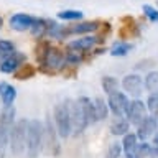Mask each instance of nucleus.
Listing matches in <instances>:
<instances>
[{
    "mask_svg": "<svg viewBox=\"0 0 158 158\" xmlns=\"http://www.w3.org/2000/svg\"><path fill=\"white\" fill-rule=\"evenodd\" d=\"M36 58L38 63L43 69H46L49 73L59 71L66 66L64 63V53L56 46H51L48 41L44 40H40L38 46H36Z\"/></svg>",
    "mask_w": 158,
    "mask_h": 158,
    "instance_id": "f257e3e1",
    "label": "nucleus"
},
{
    "mask_svg": "<svg viewBox=\"0 0 158 158\" xmlns=\"http://www.w3.org/2000/svg\"><path fill=\"white\" fill-rule=\"evenodd\" d=\"M27 128L28 118H17L10 128L8 148L13 158H22L27 155Z\"/></svg>",
    "mask_w": 158,
    "mask_h": 158,
    "instance_id": "f03ea898",
    "label": "nucleus"
},
{
    "mask_svg": "<svg viewBox=\"0 0 158 158\" xmlns=\"http://www.w3.org/2000/svg\"><path fill=\"white\" fill-rule=\"evenodd\" d=\"M43 153V122L30 118L27 128V156L38 158Z\"/></svg>",
    "mask_w": 158,
    "mask_h": 158,
    "instance_id": "7ed1b4c3",
    "label": "nucleus"
},
{
    "mask_svg": "<svg viewBox=\"0 0 158 158\" xmlns=\"http://www.w3.org/2000/svg\"><path fill=\"white\" fill-rule=\"evenodd\" d=\"M69 101L59 102L53 109V122L58 130L59 138H69L73 137V123H71V107H69Z\"/></svg>",
    "mask_w": 158,
    "mask_h": 158,
    "instance_id": "20e7f679",
    "label": "nucleus"
},
{
    "mask_svg": "<svg viewBox=\"0 0 158 158\" xmlns=\"http://www.w3.org/2000/svg\"><path fill=\"white\" fill-rule=\"evenodd\" d=\"M17 120V109L15 106H3L0 110V158H5L8 148L10 128Z\"/></svg>",
    "mask_w": 158,
    "mask_h": 158,
    "instance_id": "39448f33",
    "label": "nucleus"
},
{
    "mask_svg": "<svg viewBox=\"0 0 158 158\" xmlns=\"http://www.w3.org/2000/svg\"><path fill=\"white\" fill-rule=\"evenodd\" d=\"M59 135L54 127V122L51 117H46L43 122V153L48 156H56L61 152V145H59Z\"/></svg>",
    "mask_w": 158,
    "mask_h": 158,
    "instance_id": "423d86ee",
    "label": "nucleus"
},
{
    "mask_svg": "<svg viewBox=\"0 0 158 158\" xmlns=\"http://www.w3.org/2000/svg\"><path fill=\"white\" fill-rule=\"evenodd\" d=\"M69 107H71V123H73V137H79L81 133L86 132V128L91 125L89 123V117L84 107V102L81 97L71 99L69 101Z\"/></svg>",
    "mask_w": 158,
    "mask_h": 158,
    "instance_id": "0eeeda50",
    "label": "nucleus"
},
{
    "mask_svg": "<svg viewBox=\"0 0 158 158\" xmlns=\"http://www.w3.org/2000/svg\"><path fill=\"white\" fill-rule=\"evenodd\" d=\"M120 86L123 89V92L132 99H140V96L145 91V87H143V77L138 73H130L127 76H123L120 81Z\"/></svg>",
    "mask_w": 158,
    "mask_h": 158,
    "instance_id": "6e6552de",
    "label": "nucleus"
},
{
    "mask_svg": "<svg viewBox=\"0 0 158 158\" xmlns=\"http://www.w3.org/2000/svg\"><path fill=\"white\" fill-rule=\"evenodd\" d=\"M147 115H148L147 104L143 102L142 99H130V101H128V106H127V110H125V118L130 122V125L137 127Z\"/></svg>",
    "mask_w": 158,
    "mask_h": 158,
    "instance_id": "1a4fd4ad",
    "label": "nucleus"
},
{
    "mask_svg": "<svg viewBox=\"0 0 158 158\" xmlns=\"http://www.w3.org/2000/svg\"><path fill=\"white\" fill-rule=\"evenodd\" d=\"M128 101H130V97L125 92H122L120 89L115 91L114 94H110V96H107V106H109L110 114L114 117H125Z\"/></svg>",
    "mask_w": 158,
    "mask_h": 158,
    "instance_id": "9d476101",
    "label": "nucleus"
},
{
    "mask_svg": "<svg viewBox=\"0 0 158 158\" xmlns=\"http://www.w3.org/2000/svg\"><path fill=\"white\" fill-rule=\"evenodd\" d=\"M135 128H137L135 133H137L138 140L140 142H148V140H152V137L155 135V132L158 130V120H156V117L153 115V114H148Z\"/></svg>",
    "mask_w": 158,
    "mask_h": 158,
    "instance_id": "9b49d317",
    "label": "nucleus"
},
{
    "mask_svg": "<svg viewBox=\"0 0 158 158\" xmlns=\"http://www.w3.org/2000/svg\"><path fill=\"white\" fill-rule=\"evenodd\" d=\"M25 63H27V54L15 49L13 53H10L7 58H3L2 61H0V71L3 74H13L18 68H22Z\"/></svg>",
    "mask_w": 158,
    "mask_h": 158,
    "instance_id": "f8f14e48",
    "label": "nucleus"
},
{
    "mask_svg": "<svg viewBox=\"0 0 158 158\" xmlns=\"http://www.w3.org/2000/svg\"><path fill=\"white\" fill-rule=\"evenodd\" d=\"M97 30H99V22H79L69 25V27H64V35H66V38L73 36V35L84 36V35H91L97 31Z\"/></svg>",
    "mask_w": 158,
    "mask_h": 158,
    "instance_id": "ddd939ff",
    "label": "nucleus"
},
{
    "mask_svg": "<svg viewBox=\"0 0 158 158\" xmlns=\"http://www.w3.org/2000/svg\"><path fill=\"white\" fill-rule=\"evenodd\" d=\"M99 40H101L99 36L84 35V36H81V38L69 41V43H68V49H73V51H77V53H87L89 49H92L94 46H96Z\"/></svg>",
    "mask_w": 158,
    "mask_h": 158,
    "instance_id": "4468645a",
    "label": "nucleus"
},
{
    "mask_svg": "<svg viewBox=\"0 0 158 158\" xmlns=\"http://www.w3.org/2000/svg\"><path fill=\"white\" fill-rule=\"evenodd\" d=\"M35 23V17L28 13H15L12 18H10V27L15 31H27L33 27Z\"/></svg>",
    "mask_w": 158,
    "mask_h": 158,
    "instance_id": "2eb2a0df",
    "label": "nucleus"
},
{
    "mask_svg": "<svg viewBox=\"0 0 158 158\" xmlns=\"http://www.w3.org/2000/svg\"><path fill=\"white\" fill-rule=\"evenodd\" d=\"M138 137L135 132H128L122 137V150H123V156L125 158H135V150H137V145H138Z\"/></svg>",
    "mask_w": 158,
    "mask_h": 158,
    "instance_id": "dca6fc26",
    "label": "nucleus"
},
{
    "mask_svg": "<svg viewBox=\"0 0 158 158\" xmlns=\"http://www.w3.org/2000/svg\"><path fill=\"white\" fill-rule=\"evenodd\" d=\"M130 122L125 117H114L110 120V125H109V130L114 137H123L125 133L130 132Z\"/></svg>",
    "mask_w": 158,
    "mask_h": 158,
    "instance_id": "f3484780",
    "label": "nucleus"
},
{
    "mask_svg": "<svg viewBox=\"0 0 158 158\" xmlns=\"http://www.w3.org/2000/svg\"><path fill=\"white\" fill-rule=\"evenodd\" d=\"M15 99H17V89L12 84L2 81L0 82V101L3 106H13Z\"/></svg>",
    "mask_w": 158,
    "mask_h": 158,
    "instance_id": "a211bd4d",
    "label": "nucleus"
},
{
    "mask_svg": "<svg viewBox=\"0 0 158 158\" xmlns=\"http://www.w3.org/2000/svg\"><path fill=\"white\" fill-rule=\"evenodd\" d=\"M92 102H94V109H96L97 122L106 120V118L109 117V114H110L109 106H107V101L104 97H96V99H92Z\"/></svg>",
    "mask_w": 158,
    "mask_h": 158,
    "instance_id": "6ab92c4d",
    "label": "nucleus"
},
{
    "mask_svg": "<svg viewBox=\"0 0 158 158\" xmlns=\"http://www.w3.org/2000/svg\"><path fill=\"white\" fill-rule=\"evenodd\" d=\"M143 87L147 89L148 94L158 92V71H148L143 77Z\"/></svg>",
    "mask_w": 158,
    "mask_h": 158,
    "instance_id": "aec40b11",
    "label": "nucleus"
},
{
    "mask_svg": "<svg viewBox=\"0 0 158 158\" xmlns=\"http://www.w3.org/2000/svg\"><path fill=\"white\" fill-rule=\"evenodd\" d=\"M132 48L133 46L128 41H115L110 48V54L114 58H123L132 51Z\"/></svg>",
    "mask_w": 158,
    "mask_h": 158,
    "instance_id": "412c9836",
    "label": "nucleus"
},
{
    "mask_svg": "<svg viewBox=\"0 0 158 158\" xmlns=\"http://www.w3.org/2000/svg\"><path fill=\"white\" fill-rule=\"evenodd\" d=\"M101 86H102V91L106 92V96H110V94H114L115 91H118L120 82H118V79L114 77V76H104L102 81H101Z\"/></svg>",
    "mask_w": 158,
    "mask_h": 158,
    "instance_id": "4be33fe9",
    "label": "nucleus"
},
{
    "mask_svg": "<svg viewBox=\"0 0 158 158\" xmlns=\"http://www.w3.org/2000/svg\"><path fill=\"white\" fill-rule=\"evenodd\" d=\"M30 31L35 38H40L41 40L43 36H46V31H48V20L44 18H35V23L33 27L30 28Z\"/></svg>",
    "mask_w": 158,
    "mask_h": 158,
    "instance_id": "5701e85b",
    "label": "nucleus"
},
{
    "mask_svg": "<svg viewBox=\"0 0 158 158\" xmlns=\"http://www.w3.org/2000/svg\"><path fill=\"white\" fill-rule=\"evenodd\" d=\"M135 158H155L152 142H138L135 150Z\"/></svg>",
    "mask_w": 158,
    "mask_h": 158,
    "instance_id": "b1692460",
    "label": "nucleus"
},
{
    "mask_svg": "<svg viewBox=\"0 0 158 158\" xmlns=\"http://www.w3.org/2000/svg\"><path fill=\"white\" fill-rule=\"evenodd\" d=\"M84 54L86 53H77V51H73V49H68V53H64V63L66 66H79L84 59Z\"/></svg>",
    "mask_w": 158,
    "mask_h": 158,
    "instance_id": "393cba45",
    "label": "nucleus"
},
{
    "mask_svg": "<svg viewBox=\"0 0 158 158\" xmlns=\"http://www.w3.org/2000/svg\"><path fill=\"white\" fill-rule=\"evenodd\" d=\"M58 18L61 20H66V22H81L82 20V12L81 10H61V12L58 13Z\"/></svg>",
    "mask_w": 158,
    "mask_h": 158,
    "instance_id": "a878e982",
    "label": "nucleus"
},
{
    "mask_svg": "<svg viewBox=\"0 0 158 158\" xmlns=\"http://www.w3.org/2000/svg\"><path fill=\"white\" fill-rule=\"evenodd\" d=\"M122 155H123V150H122L120 140H114L112 143H109L107 153H106L107 158H122Z\"/></svg>",
    "mask_w": 158,
    "mask_h": 158,
    "instance_id": "bb28decb",
    "label": "nucleus"
},
{
    "mask_svg": "<svg viewBox=\"0 0 158 158\" xmlns=\"http://www.w3.org/2000/svg\"><path fill=\"white\" fill-rule=\"evenodd\" d=\"M147 110L148 114H155L158 112V92H152V94H148V97H147Z\"/></svg>",
    "mask_w": 158,
    "mask_h": 158,
    "instance_id": "cd10ccee",
    "label": "nucleus"
},
{
    "mask_svg": "<svg viewBox=\"0 0 158 158\" xmlns=\"http://www.w3.org/2000/svg\"><path fill=\"white\" fill-rule=\"evenodd\" d=\"M15 51V44L8 40H0V61L3 58H7L10 53Z\"/></svg>",
    "mask_w": 158,
    "mask_h": 158,
    "instance_id": "c85d7f7f",
    "label": "nucleus"
},
{
    "mask_svg": "<svg viewBox=\"0 0 158 158\" xmlns=\"http://www.w3.org/2000/svg\"><path fill=\"white\" fill-rule=\"evenodd\" d=\"M13 74H15V77H18V79H22V81H23V79H28V77L33 76V74H35V69L30 66V64H23V66L18 68Z\"/></svg>",
    "mask_w": 158,
    "mask_h": 158,
    "instance_id": "c756f323",
    "label": "nucleus"
},
{
    "mask_svg": "<svg viewBox=\"0 0 158 158\" xmlns=\"http://www.w3.org/2000/svg\"><path fill=\"white\" fill-rule=\"evenodd\" d=\"M142 10H143V13H145V17L150 20L152 23H158V10L155 7H152V5H143Z\"/></svg>",
    "mask_w": 158,
    "mask_h": 158,
    "instance_id": "7c9ffc66",
    "label": "nucleus"
},
{
    "mask_svg": "<svg viewBox=\"0 0 158 158\" xmlns=\"http://www.w3.org/2000/svg\"><path fill=\"white\" fill-rule=\"evenodd\" d=\"M152 145H153V152H155V158H158V130L152 137Z\"/></svg>",
    "mask_w": 158,
    "mask_h": 158,
    "instance_id": "2f4dec72",
    "label": "nucleus"
},
{
    "mask_svg": "<svg viewBox=\"0 0 158 158\" xmlns=\"http://www.w3.org/2000/svg\"><path fill=\"white\" fill-rule=\"evenodd\" d=\"M155 117H156V120H158V112H156V114H155Z\"/></svg>",
    "mask_w": 158,
    "mask_h": 158,
    "instance_id": "473e14b6",
    "label": "nucleus"
},
{
    "mask_svg": "<svg viewBox=\"0 0 158 158\" xmlns=\"http://www.w3.org/2000/svg\"><path fill=\"white\" fill-rule=\"evenodd\" d=\"M123 158H125V156H123Z\"/></svg>",
    "mask_w": 158,
    "mask_h": 158,
    "instance_id": "72a5a7b5",
    "label": "nucleus"
}]
</instances>
